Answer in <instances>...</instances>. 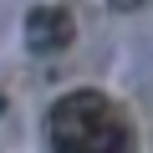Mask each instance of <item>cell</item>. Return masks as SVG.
Returning <instances> with one entry per match:
<instances>
[{
  "mask_svg": "<svg viewBox=\"0 0 153 153\" xmlns=\"http://www.w3.org/2000/svg\"><path fill=\"white\" fill-rule=\"evenodd\" d=\"M71 41V16L61 10V5H36L31 16H26V46L36 51V56H51V51H61Z\"/></svg>",
  "mask_w": 153,
  "mask_h": 153,
  "instance_id": "cell-2",
  "label": "cell"
},
{
  "mask_svg": "<svg viewBox=\"0 0 153 153\" xmlns=\"http://www.w3.org/2000/svg\"><path fill=\"white\" fill-rule=\"evenodd\" d=\"M51 153H133L128 117L97 92H71L51 107Z\"/></svg>",
  "mask_w": 153,
  "mask_h": 153,
  "instance_id": "cell-1",
  "label": "cell"
}]
</instances>
